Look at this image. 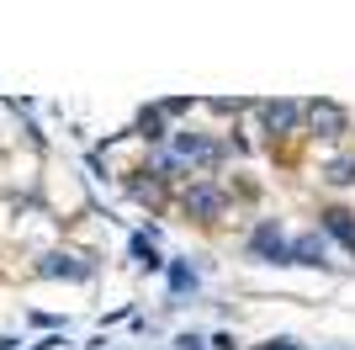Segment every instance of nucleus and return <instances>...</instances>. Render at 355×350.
Instances as JSON below:
<instances>
[{"instance_id": "1", "label": "nucleus", "mask_w": 355, "mask_h": 350, "mask_svg": "<svg viewBox=\"0 0 355 350\" xmlns=\"http://www.w3.org/2000/svg\"><path fill=\"white\" fill-rule=\"evenodd\" d=\"M180 223H191V228L202 233H218L223 223L239 212L234 191H228V181L223 175H196V181H186V186H175V207H170Z\"/></svg>"}, {"instance_id": "2", "label": "nucleus", "mask_w": 355, "mask_h": 350, "mask_svg": "<svg viewBox=\"0 0 355 350\" xmlns=\"http://www.w3.org/2000/svg\"><path fill=\"white\" fill-rule=\"evenodd\" d=\"M250 117L260 122V149L270 154H286V149L302 138V122H308V101H292V96H276V101H254Z\"/></svg>"}, {"instance_id": "3", "label": "nucleus", "mask_w": 355, "mask_h": 350, "mask_svg": "<svg viewBox=\"0 0 355 350\" xmlns=\"http://www.w3.org/2000/svg\"><path fill=\"white\" fill-rule=\"evenodd\" d=\"M96 271H101V260L90 249H74V244H53L32 260V276L37 281H74L80 287V281H96Z\"/></svg>"}, {"instance_id": "4", "label": "nucleus", "mask_w": 355, "mask_h": 350, "mask_svg": "<svg viewBox=\"0 0 355 350\" xmlns=\"http://www.w3.org/2000/svg\"><path fill=\"white\" fill-rule=\"evenodd\" d=\"M350 133H355V122H350V106L329 101V96L308 101V122H302V138H308V144L345 149V138H350Z\"/></svg>"}, {"instance_id": "5", "label": "nucleus", "mask_w": 355, "mask_h": 350, "mask_svg": "<svg viewBox=\"0 0 355 350\" xmlns=\"http://www.w3.org/2000/svg\"><path fill=\"white\" fill-rule=\"evenodd\" d=\"M244 260L254 265H292V233L282 218H254L244 233Z\"/></svg>"}, {"instance_id": "6", "label": "nucleus", "mask_w": 355, "mask_h": 350, "mask_svg": "<svg viewBox=\"0 0 355 350\" xmlns=\"http://www.w3.org/2000/svg\"><path fill=\"white\" fill-rule=\"evenodd\" d=\"M122 191H128V197H133L138 207H148L154 218L175 207V186H164V181H154V175H148L144 165H133V170H122Z\"/></svg>"}, {"instance_id": "7", "label": "nucleus", "mask_w": 355, "mask_h": 350, "mask_svg": "<svg viewBox=\"0 0 355 350\" xmlns=\"http://www.w3.org/2000/svg\"><path fill=\"white\" fill-rule=\"evenodd\" d=\"M292 265H302V271H340V260H334V244H329V233L313 223V228L292 233Z\"/></svg>"}, {"instance_id": "8", "label": "nucleus", "mask_w": 355, "mask_h": 350, "mask_svg": "<svg viewBox=\"0 0 355 350\" xmlns=\"http://www.w3.org/2000/svg\"><path fill=\"white\" fill-rule=\"evenodd\" d=\"M318 228L329 233V244H340V249H350V255H355V207L324 202V207H318Z\"/></svg>"}, {"instance_id": "9", "label": "nucleus", "mask_w": 355, "mask_h": 350, "mask_svg": "<svg viewBox=\"0 0 355 350\" xmlns=\"http://www.w3.org/2000/svg\"><path fill=\"white\" fill-rule=\"evenodd\" d=\"M318 186L355 191V149H329L324 160H318Z\"/></svg>"}, {"instance_id": "10", "label": "nucleus", "mask_w": 355, "mask_h": 350, "mask_svg": "<svg viewBox=\"0 0 355 350\" xmlns=\"http://www.w3.org/2000/svg\"><path fill=\"white\" fill-rule=\"evenodd\" d=\"M170 133H175V122H170V117L159 112V101H154V106H144V112L133 117V128H128V138H138L144 149H154V144H164Z\"/></svg>"}, {"instance_id": "11", "label": "nucleus", "mask_w": 355, "mask_h": 350, "mask_svg": "<svg viewBox=\"0 0 355 350\" xmlns=\"http://www.w3.org/2000/svg\"><path fill=\"white\" fill-rule=\"evenodd\" d=\"M128 255H133V265H138V271H148V276H159L164 265H170V260L159 255V244H154V228H148V233H133V239H128Z\"/></svg>"}, {"instance_id": "12", "label": "nucleus", "mask_w": 355, "mask_h": 350, "mask_svg": "<svg viewBox=\"0 0 355 350\" xmlns=\"http://www.w3.org/2000/svg\"><path fill=\"white\" fill-rule=\"evenodd\" d=\"M164 276H170V297H186V292H196V287H202V276H196V265H186L180 255H175L170 265H164Z\"/></svg>"}, {"instance_id": "13", "label": "nucleus", "mask_w": 355, "mask_h": 350, "mask_svg": "<svg viewBox=\"0 0 355 350\" xmlns=\"http://www.w3.org/2000/svg\"><path fill=\"white\" fill-rule=\"evenodd\" d=\"M196 106H202L196 96H164V101H159V112H164V117H170V122L180 128V117H191Z\"/></svg>"}, {"instance_id": "14", "label": "nucleus", "mask_w": 355, "mask_h": 350, "mask_svg": "<svg viewBox=\"0 0 355 350\" xmlns=\"http://www.w3.org/2000/svg\"><path fill=\"white\" fill-rule=\"evenodd\" d=\"M202 106H207L212 117H244V112H250L254 101H239V96H234V101H228V96H218V101H202Z\"/></svg>"}, {"instance_id": "15", "label": "nucleus", "mask_w": 355, "mask_h": 350, "mask_svg": "<svg viewBox=\"0 0 355 350\" xmlns=\"http://www.w3.org/2000/svg\"><path fill=\"white\" fill-rule=\"evenodd\" d=\"M254 350H302V345H297V340H292V335H270V340H266V345H254Z\"/></svg>"}, {"instance_id": "16", "label": "nucleus", "mask_w": 355, "mask_h": 350, "mask_svg": "<svg viewBox=\"0 0 355 350\" xmlns=\"http://www.w3.org/2000/svg\"><path fill=\"white\" fill-rule=\"evenodd\" d=\"M175 345L180 350H202V335H175Z\"/></svg>"}]
</instances>
